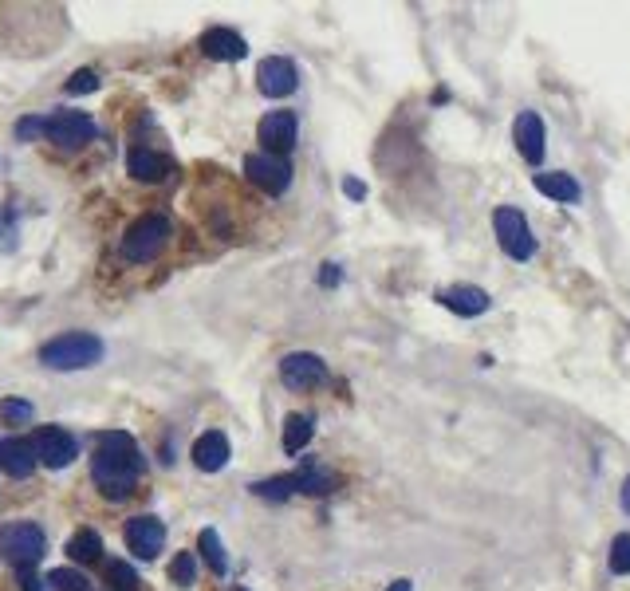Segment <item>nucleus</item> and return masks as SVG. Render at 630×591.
<instances>
[{
	"mask_svg": "<svg viewBox=\"0 0 630 591\" xmlns=\"http://www.w3.org/2000/svg\"><path fill=\"white\" fill-rule=\"evenodd\" d=\"M142 469H146V458H142L138 442H134L126 430H107V434H99L95 458H91V477H95V485L103 489V497L126 501V497L134 493Z\"/></svg>",
	"mask_w": 630,
	"mask_h": 591,
	"instance_id": "f257e3e1",
	"label": "nucleus"
},
{
	"mask_svg": "<svg viewBox=\"0 0 630 591\" xmlns=\"http://www.w3.org/2000/svg\"><path fill=\"white\" fill-rule=\"evenodd\" d=\"M107 347L99 335L91 331H63L52 343L40 347V363L44 367H56V371H83V367H95L103 363Z\"/></svg>",
	"mask_w": 630,
	"mask_h": 591,
	"instance_id": "f03ea898",
	"label": "nucleus"
},
{
	"mask_svg": "<svg viewBox=\"0 0 630 591\" xmlns=\"http://www.w3.org/2000/svg\"><path fill=\"white\" fill-rule=\"evenodd\" d=\"M170 237H174L170 217H162V213H146V217H138V221L126 229L119 253H123L130 264H146L170 245Z\"/></svg>",
	"mask_w": 630,
	"mask_h": 591,
	"instance_id": "7ed1b4c3",
	"label": "nucleus"
},
{
	"mask_svg": "<svg viewBox=\"0 0 630 591\" xmlns=\"http://www.w3.org/2000/svg\"><path fill=\"white\" fill-rule=\"evenodd\" d=\"M44 552H48V536H44L40 525H32V521H12V525L0 528V556H4L8 564H16L20 572L36 568V564L44 560Z\"/></svg>",
	"mask_w": 630,
	"mask_h": 591,
	"instance_id": "20e7f679",
	"label": "nucleus"
},
{
	"mask_svg": "<svg viewBox=\"0 0 630 591\" xmlns=\"http://www.w3.org/2000/svg\"><path fill=\"white\" fill-rule=\"evenodd\" d=\"M493 229H497V241L512 261H532L536 257V237L528 229V217L516 205H501L493 213Z\"/></svg>",
	"mask_w": 630,
	"mask_h": 591,
	"instance_id": "39448f33",
	"label": "nucleus"
},
{
	"mask_svg": "<svg viewBox=\"0 0 630 591\" xmlns=\"http://www.w3.org/2000/svg\"><path fill=\"white\" fill-rule=\"evenodd\" d=\"M32 450H36V461L48 465V469H67L71 461L79 458V438L63 426H44L36 438H32Z\"/></svg>",
	"mask_w": 630,
	"mask_h": 591,
	"instance_id": "423d86ee",
	"label": "nucleus"
},
{
	"mask_svg": "<svg viewBox=\"0 0 630 591\" xmlns=\"http://www.w3.org/2000/svg\"><path fill=\"white\" fill-rule=\"evenodd\" d=\"M44 134L63 150H75V146H87L99 131H95V119L83 111H56L44 119Z\"/></svg>",
	"mask_w": 630,
	"mask_h": 591,
	"instance_id": "0eeeda50",
	"label": "nucleus"
},
{
	"mask_svg": "<svg viewBox=\"0 0 630 591\" xmlns=\"http://www.w3.org/2000/svg\"><path fill=\"white\" fill-rule=\"evenodd\" d=\"M245 174H249L252 186H260L264 194H284L292 186V162L280 158V154H249L245 158Z\"/></svg>",
	"mask_w": 630,
	"mask_h": 591,
	"instance_id": "6e6552de",
	"label": "nucleus"
},
{
	"mask_svg": "<svg viewBox=\"0 0 630 591\" xmlns=\"http://www.w3.org/2000/svg\"><path fill=\"white\" fill-rule=\"evenodd\" d=\"M280 379L292 387V391H312V387H323L327 383V363L312 355V351H292L284 355L280 363Z\"/></svg>",
	"mask_w": 630,
	"mask_h": 591,
	"instance_id": "1a4fd4ad",
	"label": "nucleus"
},
{
	"mask_svg": "<svg viewBox=\"0 0 630 591\" xmlns=\"http://www.w3.org/2000/svg\"><path fill=\"white\" fill-rule=\"evenodd\" d=\"M296 131H300V119L296 111H268L256 127V138L264 142V154H288L296 146Z\"/></svg>",
	"mask_w": 630,
	"mask_h": 591,
	"instance_id": "9d476101",
	"label": "nucleus"
},
{
	"mask_svg": "<svg viewBox=\"0 0 630 591\" xmlns=\"http://www.w3.org/2000/svg\"><path fill=\"white\" fill-rule=\"evenodd\" d=\"M256 83H260V91L268 99H284V95H292L300 87V71L284 56H268V60H260V67H256Z\"/></svg>",
	"mask_w": 630,
	"mask_h": 591,
	"instance_id": "9b49d317",
	"label": "nucleus"
},
{
	"mask_svg": "<svg viewBox=\"0 0 630 591\" xmlns=\"http://www.w3.org/2000/svg\"><path fill=\"white\" fill-rule=\"evenodd\" d=\"M126 548L138 560H154L166 548V525L158 517H130L126 521Z\"/></svg>",
	"mask_w": 630,
	"mask_h": 591,
	"instance_id": "f8f14e48",
	"label": "nucleus"
},
{
	"mask_svg": "<svg viewBox=\"0 0 630 591\" xmlns=\"http://www.w3.org/2000/svg\"><path fill=\"white\" fill-rule=\"evenodd\" d=\"M512 138H516V150L524 154V162H532V166L544 162V150H548L544 138H548V131H544V119H540L536 111H520V115H516Z\"/></svg>",
	"mask_w": 630,
	"mask_h": 591,
	"instance_id": "ddd939ff",
	"label": "nucleus"
},
{
	"mask_svg": "<svg viewBox=\"0 0 630 591\" xmlns=\"http://www.w3.org/2000/svg\"><path fill=\"white\" fill-rule=\"evenodd\" d=\"M438 304L441 308H449L453 316H485L489 308H493V300H489V292L485 288H473V284H453V288H441L438 292Z\"/></svg>",
	"mask_w": 630,
	"mask_h": 591,
	"instance_id": "4468645a",
	"label": "nucleus"
},
{
	"mask_svg": "<svg viewBox=\"0 0 630 591\" xmlns=\"http://www.w3.org/2000/svg\"><path fill=\"white\" fill-rule=\"evenodd\" d=\"M229 458H233V450H229V438L221 430H209L193 442V465L201 473H221L229 465Z\"/></svg>",
	"mask_w": 630,
	"mask_h": 591,
	"instance_id": "2eb2a0df",
	"label": "nucleus"
},
{
	"mask_svg": "<svg viewBox=\"0 0 630 591\" xmlns=\"http://www.w3.org/2000/svg\"><path fill=\"white\" fill-rule=\"evenodd\" d=\"M201 52L209 56V60H245V52H249V44H245V36L241 32H233V28H209L205 36H201Z\"/></svg>",
	"mask_w": 630,
	"mask_h": 591,
	"instance_id": "dca6fc26",
	"label": "nucleus"
},
{
	"mask_svg": "<svg viewBox=\"0 0 630 591\" xmlns=\"http://www.w3.org/2000/svg\"><path fill=\"white\" fill-rule=\"evenodd\" d=\"M36 465H40V461H36V450H32L28 438H8V442H0V469H4L8 477L24 481V477H32Z\"/></svg>",
	"mask_w": 630,
	"mask_h": 591,
	"instance_id": "f3484780",
	"label": "nucleus"
},
{
	"mask_svg": "<svg viewBox=\"0 0 630 591\" xmlns=\"http://www.w3.org/2000/svg\"><path fill=\"white\" fill-rule=\"evenodd\" d=\"M126 166H130V174L138 178V182H162L170 170H174V162L166 158V154H158V150H130V158H126Z\"/></svg>",
	"mask_w": 630,
	"mask_h": 591,
	"instance_id": "a211bd4d",
	"label": "nucleus"
},
{
	"mask_svg": "<svg viewBox=\"0 0 630 591\" xmlns=\"http://www.w3.org/2000/svg\"><path fill=\"white\" fill-rule=\"evenodd\" d=\"M532 186L544 197H552V201H564V205H575L583 197V186L571 174H564V170H556V174H532Z\"/></svg>",
	"mask_w": 630,
	"mask_h": 591,
	"instance_id": "6ab92c4d",
	"label": "nucleus"
},
{
	"mask_svg": "<svg viewBox=\"0 0 630 591\" xmlns=\"http://www.w3.org/2000/svg\"><path fill=\"white\" fill-rule=\"evenodd\" d=\"M292 477H296V493L323 497V493H331V489H335V473H331L327 465H319V461H308V465H304V469H296Z\"/></svg>",
	"mask_w": 630,
	"mask_h": 591,
	"instance_id": "aec40b11",
	"label": "nucleus"
},
{
	"mask_svg": "<svg viewBox=\"0 0 630 591\" xmlns=\"http://www.w3.org/2000/svg\"><path fill=\"white\" fill-rule=\"evenodd\" d=\"M315 434V418L312 414H288L284 422V454H300Z\"/></svg>",
	"mask_w": 630,
	"mask_h": 591,
	"instance_id": "412c9836",
	"label": "nucleus"
},
{
	"mask_svg": "<svg viewBox=\"0 0 630 591\" xmlns=\"http://www.w3.org/2000/svg\"><path fill=\"white\" fill-rule=\"evenodd\" d=\"M67 556L79 560V564H95V560L103 556V540H99V532H95V528H79V532L67 540Z\"/></svg>",
	"mask_w": 630,
	"mask_h": 591,
	"instance_id": "4be33fe9",
	"label": "nucleus"
},
{
	"mask_svg": "<svg viewBox=\"0 0 630 591\" xmlns=\"http://www.w3.org/2000/svg\"><path fill=\"white\" fill-rule=\"evenodd\" d=\"M197 548H201L205 564L213 568V576H225V572H229V556H225V548H221V536H217V528H201V536H197Z\"/></svg>",
	"mask_w": 630,
	"mask_h": 591,
	"instance_id": "5701e85b",
	"label": "nucleus"
},
{
	"mask_svg": "<svg viewBox=\"0 0 630 591\" xmlns=\"http://www.w3.org/2000/svg\"><path fill=\"white\" fill-rule=\"evenodd\" d=\"M252 493H256V497H264V501H288V497L296 493V477H292V473H284V477L256 481V485H252Z\"/></svg>",
	"mask_w": 630,
	"mask_h": 591,
	"instance_id": "b1692460",
	"label": "nucleus"
},
{
	"mask_svg": "<svg viewBox=\"0 0 630 591\" xmlns=\"http://www.w3.org/2000/svg\"><path fill=\"white\" fill-rule=\"evenodd\" d=\"M48 584H52V591H95L91 580L83 572H75V568H52Z\"/></svg>",
	"mask_w": 630,
	"mask_h": 591,
	"instance_id": "393cba45",
	"label": "nucleus"
},
{
	"mask_svg": "<svg viewBox=\"0 0 630 591\" xmlns=\"http://www.w3.org/2000/svg\"><path fill=\"white\" fill-rule=\"evenodd\" d=\"M607 564H611L615 576H630V532H623V536L611 540V556H607Z\"/></svg>",
	"mask_w": 630,
	"mask_h": 591,
	"instance_id": "a878e982",
	"label": "nucleus"
},
{
	"mask_svg": "<svg viewBox=\"0 0 630 591\" xmlns=\"http://www.w3.org/2000/svg\"><path fill=\"white\" fill-rule=\"evenodd\" d=\"M16 245H20L16 217H12V209H4V205H0V253H12Z\"/></svg>",
	"mask_w": 630,
	"mask_h": 591,
	"instance_id": "bb28decb",
	"label": "nucleus"
},
{
	"mask_svg": "<svg viewBox=\"0 0 630 591\" xmlns=\"http://www.w3.org/2000/svg\"><path fill=\"white\" fill-rule=\"evenodd\" d=\"M107 580H111L115 591H138V576H134V568L123 564V560H115V564L107 568Z\"/></svg>",
	"mask_w": 630,
	"mask_h": 591,
	"instance_id": "cd10ccee",
	"label": "nucleus"
},
{
	"mask_svg": "<svg viewBox=\"0 0 630 591\" xmlns=\"http://www.w3.org/2000/svg\"><path fill=\"white\" fill-rule=\"evenodd\" d=\"M170 580H174L178 588H189V584L197 580V564H193V556H189V552H178V560L170 564Z\"/></svg>",
	"mask_w": 630,
	"mask_h": 591,
	"instance_id": "c85d7f7f",
	"label": "nucleus"
},
{
	"mask_svg": "<svg viewBox=\"0 0 630 591\" xmlns=\"http://www.w3.org/2000/svg\"><path fill=\"white\" fill-rule=\"evenodd\" d=\"M0 418H4V422H28V418H32V402H24V398H4V402H0Z\"/></svg>",
	"mask_w": 630,
	"mask_h": 591,
	"instance_id": "c756f323",
	"label": "nucleus"
},
{
	"mask_svg": "<svg viewBox=\"0 0 630 591\" xmlns=\"http://www.w3.org/2000/svg\"><path fill=\"white\" fill-rule=\"evenodd\" d=\"M99 87V75L95 71H75L67 79V95H83V91H95Z\"/></svg>",
	"mask_w": 630,
	"mask_h": 591,
	"instance_id": "7c9ffc66",
	"label": "nucleus"
},
{
	"mask_svg": "<svg viewBox=\"0 0 630 591\" xmlns=\"http://www.w3.org/2000/svg\"><path fill=\"white\" fill-rule=\"evenodd\" d=\"M40 134H44V119H20V123H16V138H24V142H28V138H40Z\"/></svg>",
	"mask_w": 630,
	"mask_h": 591,
	"instance_id": "2f4dec72",
	"label": "nucleus"
},
{
	"mask_svg": "<svg viewBox=\"0 0 630 591\" xmlns=\"http://www.w3.org/2000/svg\"><path fill=\"white\" fill-rule=\"evenodd\" d=\"M44 584H48V580H40L32 568H28V572H20V588H24V591H48Z\"/></svg>",
	"mask_w": 630,
	"mask_h": 591,
	"instance_id": "473e14b6",
	"label": "nucleus"
},
{
	"mask_svg": "<svg viewBox=\"0 0 630 591\" xmlns=\"http://www.w3.org/2000/svg\"><path fill=\"white\" fill-rule=\"evenodd\" d=\"M339 280H343L339 264H323V272H319V284H323V288H331V284H339Z\"/></svg>",
	"mask_w": 630,
	"mask_h": 591,
	"instance_id": "72a5a7b5",
	"label": "nucleus"
},
{
	"mask_svg": "<svg viewBox=\"0 0 630 591\" xmlns=\"http://www.w3.org/2000/svg\"><path fill=\"white\" fill-rule=\"evenodd\" d=\"M343 194L355 197V201H363V197H367V186H363V182H355V178H347V182H343Z\"/></svg>",
	"mask_w": 630,
	"mask_h": 591,
	"instance_id": "f704fd0d",
	"label": "nucleus"
},
{
	"mask_svg": "<svg viewBox=\"0 0 630 591\" xmlns=\"http://www.w3.org/2000/svg\"><path fill=\"white\" fill-rule=\"evenodd\" d=\"M623 509H627V513H630V477H627V481H623Z\"/></svg>",
	"mask_w": 630,
	"mask_h": 591,
	"instance_id": "c9c22d12",
	"label": "nucleus"
},
{
	"mask_svg": "<svg viewBox=\"0 0 630 591\" xmlns=\"http://www.w3.org/2000/svg\"><path fill=\"white\" fill-rule=\"evenodd\" d=\"M386 591H410V580H394V584H390Z\"/></svg>",
	"mask_w": 630,
	"mask_h": 591,
	"instance_id": "e433bc0d",
	"label": "nucleus"
}]
</instances>
